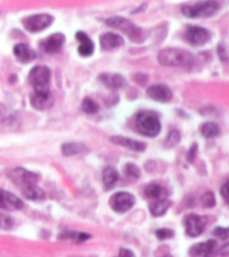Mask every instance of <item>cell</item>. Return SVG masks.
<instances>
[{
    "label": "cell",
    "instance_id": "cell-1",
    "mask_svg": "<svg viewBox=\"0 0 229 257\" xmlns=\"http://www.w3.org/2000/svg\"><path fill=\"white\" fill-rule=\"evenodd\" d=\"M158 62L162 66L189 69L194 65V56L189 52L178 48H166L158 54Z\"/></svg>",
    "mask_w": 229,
    "mask_h": 257
},
{
    "label": "cell",
    "instance_id": "cell-2",
    "mask_svg": "<svg viewBox=\"0 0 229 257\" xmlns=\"http://www.w3.org/2000/svg\"><path fill=\"white\" fill-rule=\"evenodd\" d=\"M136 127L141 134L151 138H155L156 135L159 134L161 130V124L158 116L155 113L148 111L140 112L137 115Z\"/></svg>",
    "mask_w": 229,
    "mask_h": 257
},
{
    "label": "cell",
    "instance_id": "cell-3",
    "mask_svg": "<svg viewBox=\"0 0 229 257\" xmlns=\"http://www.w3.org/2000/svg\"><path fill=\"white\" fill-rule=\"evenodd\" d=\"M31 84L35 92H48L50 91L51 70L46 66H35L31 71L28 76Z\"/></svg>",
    "mask_w": 229,
    "mask_h": 257
},
{
    "label": "cell",
    "instance_id": "cell-4",
    "mask_svg": "<svg viewBox=\"0 0 229 257\" xmlns=\"http://www.w3.org/2000/svg\"><path fill=\"white\" fill-rule=\"evenodd\" d=\"M219 9V3L216 1L198 2L194 6H183L182 14L187 17H210Z\"/></svg>",
    "mask_w": 229,
    "mask_h": 257
},
{
    "label": "cell",
    "instance_id": "cell-5",
    "mask_svg": "<svg viewBox=\"0 0 229 257\" xmlns=\"http://www.w3.org/2000/svg\"><path fill=\"white\" fill-rule=\"evenodd\" d=\"M105 22H106V25L111 26V27L121 30V32L126 34L130 39L138 41L139 37L141 36V29L139 28L138 26L134 25L132 21L126 19V18L112 17V18H108V19Z\"/></svg>",
    "mask_w": 229,
    "mask_h": 257
},
{
    "label": "cell",
    "instance_id": "cell-6",
    "mask_svg": "<svg viewBox=\"0 0 229 257\" xmlns=\"http://www.w3.org/2000/svg\"><path fill=\"white\" fill-rule=\"evenodd\" d=\"M9 178L15 184H17L21 190L33 186V184H37V181H38V176L36 173L28 171V170H25L22 168H17L11 170L9 172Z\"/></svg>",
    "mask_w": 229,
    "mask_h": 257
},
{
    "label": "cell",
    "instance_id": "cell-7",
    "mask_svg": "<svg viewBox=\"0 0 229 257\" xmlns=\"http://www.w3.org/2000/svg\"><path fill=\"white\" fill-rule=\"evenodd\" d=\"M53 18L51 15L48 14H37L34 15V16L27 17L26 19L22 21L25 28L31 33H38L42 32V30L46 29L48 26L52 25Z\"/></svg>",
    "mask_w": 229,
    "mask_h": 257
},
{
    "label": "cell",
    "instance_id": "cell-8",
    "mask_svg": "<svg viewBox=\"0 0 229 257\" xmlns=\"http://www.w3.org/2000/svg\"><path fill=\"white\" fill-rule=\"evenodd\" d=\"M134 202H136V199L133 196L124 191L116 192L114 196H112L110 202L112 209L120 214H124L129 211L134 206Z\"/></svg>",
    "mask_w": 229,
    "mask_h": 257
},
{
    "label": "cell",
    "instance_id": "cell-9",
    "mask_svg": "<svg viewBox=\"0 0 229 257\" xmlns=\"http://www.w3.org/2000/svg\"><path fill=\"white\" fill-rule=\"evenodd\" d=\"M207 224V218L199 216L196 214L188 215L185 220L186 233L190 237H198L204 232L205 226Z\"/></svg>",
    "mask_w": 229,
    "mask_h": 257
},
{
    "label": "cell",
    "instance_id": "cell-10",
    "mask_svg": "<svg viewBox=\"0 0 229 257\" xmlns=\"http://www.w3.org/2000/svg\"><path fill=\"white\" fill-rule=\"evenodd\" d=\"M209 36L208 30L199 27V26H189L185 33L187 41L194 46H201L206 44L209 39Z\"/></svg>",
    "mask_w": 229,
    "mask_h": 257
},
{
    "label": "cell",
    "instance_id": "cell-11",
    "mask_svg": "<svg viewBox=\"0 0 229 257\" xmlns=\"http://www.w3.org/2000/svg\"><path fill=\"white\" fill-rule=\"evenodd\" d=\"M218 253V246H217L216 240H207L205 243L196 244L190 248L189 254L193 256H201V257H213Z\"/></svg>",
    "mask_w": 229,
    "mask_h": 257
},
{
    "label": "cell",
    "instance_id": "cell-12",
    "mask_svg": "<svg viewBox=\"0 0 229 257\" xmlns=\"http://www.w3.org/2000/svg\"><path fill=\"white\" fill-rule=\"evenodd\" d=\"M22 207H24V203L19 198L11 192L0 189V209L14 211L19 210Z\"/></svg>",
    "mask_w": 229,
    "mask_h": 257
},
{
    "label": "cell",
    "instance_id": "cell-13",
    "mask_svg": "<svg viewBox=\"0 0 229 257\" xmlns=\"http://www.w3.org/2000/svg\"><path fill=\"white\" fill-rule=\"evenodd\" d=\"M31 104L34 109L38 111L50 109L54 104V97H53L51 91L48 92H35L31 99Z\"/></svg>",
    "mask_w": 229,
    "mask_h": 257
},
{
    "label": "cell",
    "instance_id": "cell-14",
    "mask_svg": "<svg viewBox=\"0 0 229 257\" xmlns=\"http://www.w3.org/2000/svg\"><path fill=\"white\" fill-rule=\"evenodd\" d=\"M124 44V40L118 34L105 33L100 37V45L103 51H114L121 47Z\"/></svg>",
    "mask_w": 229,
    "mask_h": 257
},
{
    "label": "cell",
    "instance_id": "cell-15",
    "mask_svg": "<svg viewBox=\"0 0 229 257\" xmlns=\"http://www.w3.org/2000/svg\"><path fill=\"white\" fill-rule=\"evenodd\" d=\"M146 94H148V96L151 97L152 100L162 102V103H164V102H169L172 97V92L170 91V89L162 84H156L150 86L148 91H146Z\"/></svg>",
    "mask_w": 229,
    "mask_h": 257
},
{
    "label": "cell",
    "instance_id": "cell-16",
    "mask_svg": "<svg viewBox=\"0 0 229 257\" xmlns=\"http://www.w3.org/2000/svg\"><path fill=\"white\" fill-rule=\"evenodd\" d=\"M65 43V36L63 34H53L42 43V48L46 53H57L62 50Z\"/></svg>",
    "mask_w": 229,
    "mask_h": 257
},
{
    "label": "cell",
    "instance_id": "cell-17",
    "mask_svg": "<svg viewBox=\"0 0 229 257\" xmlns=\"http://www.w3.org/2000/svg\"><path fill=\"white\" fill-rule=\"evenodd\" d=\"M14 55L20 63H29L36 58V54L28 45L17 44L14 47Z\"/></svg>",
    "mask_w": 229,
    "mask_h": 257
},
{
    "label": "cell",
    "instance_id": "cell-18",
    "mask_svg": "<svg viewBox=\"0 0 229 257\" xmlns=\"http://www.w3.org/2000/svg\"><path fill=\"white\" fill-rule=\"evenodd\" d=\"M100 81L102 82L106 88L111 89V90L122 89L123 86H125L126 84L125 78L121 76L120 74L104 73L102 75H100Z\"/></svg>",
    "mask_w": 229,
    "mask_h": 257
},
{
    "label": "cell",
    "instance_id": "cell-19",
    "mask_svg": "<svg viewBox=\"0 0 229 257\" xmlns=\"http://www.w3.org/2000/svg\"><path fill=\"white\" fill-rule=\"evenodd\" d=\"M76 39L80 41V46H78V53L83 57H88L94 52V44L93 41L88 38V36L83 32L76 33Z\"/></svg>",
    "mask_w": 229,
    "mask_h": 257
},
{
    "label": "cell",
    "instance_id": "cell-20",
    "mask_svg": "<svg viewBox=\"0 0 229 257\" xmlns=\"http://www.w3.org/2000/svg\"><path fill=\"white\" fill-rule=\"evenodd\" d=\"M111 141L113 142V143H115V145L124 147V148L129 149V150H132V151H138V152H142V151L145 150L144 143L136 141V140H132V139L120 137V135H115V137H112Z\"/></svg>",
    "mask_w": 229,
    "mask_h": 257
},
{
    "label": "cell",
    "instance_id": "cell-21",
    "mask_svg": "<svg viewBox=\"0 0 229 257\" xmlns=\"http://www.w3.org/2000/svg\"><path fill=\"white\" fill-rule=\"evenodd\" d=\"M146 197L155 200H166L168 198V191L166 188L157 184H151L145 188Z\"/></svg>",
    "mask_w": 229,
    "mask_h": 257
},
{
    "label": "cell",
    "instance_id": "cell-22",
    "mask_svg": "<svg viewBox=\"0 0 229 257\" xmlns=\"http://www.w3.org/2000/svg\"><path fill=\"white\" fill-rule=\"evenodd\" d=\"M119 180V173L113 167H106L103 171V184L106 190L113 188Z\"/></svg>",
    "mask_w": 229,
    "mask_h": 257
},
{
    "label": "cell",
    "instance_id": "cell-23",
    "mask_svg": "<svg viewBox=\"0 0 229 257\" xmlns=\"http://www.w3.org/2000/svg\"><path fill=\"white\" fill-rule=\"evenodd\" d=\"M88 151V148L83 143H64L62 146V152L64 156H76V154H82Z\"/></svg>",
    "mask_w": 229,
    "mask_h": 257
},
{
    "label": "cell",
    "instance_id": "cell-24",
    "mask_svg": "<svg viewBox=\"0 0 229 257\" xmlns=\"http://www.w3.org/2000/svg\"><path fill=\"white\" fill-rule=\"evenodd\" d=\"M171 202L168 199L166 200H156L150 205V213L152 216L160 217L167 213V210L170 207Z\"/></svg>",
    "mask_w": 229,
    "mask_h": 257
},
{
    "label": "cell",
    "instance_id": "cell-25",
    "mask_svg": "<svg viewBox=\"0 0 229 257\" xmlns=\"http://www.w3.org/2000/svg\"><path fill=\"white\" fill-rule=\"evenodd\" d=\"M200 132L206 139H213L218 137L220 133V128L218 127V124L213 122H206L201 126Z\"/></svg>",
    "mask_w": 229,
    "mask_h": 257
},
{
    "label": "cell",
    "instance_id": "cell-26",
    "mask_svg": "<svg viewBox=\"0 0 229 257\" xmlns=\"http://www.w3.org/2000/svg\"><path fill=\"white\" fill-rule=\"evenodd\" d=\"M21 194L25 198L29 200H40L45 197L43 189H40L37 184H33V186L24 189V190H21Z\"/></svg>",
    "mask_w": 229,
    "mask_h": 257
},
{
    "label": "cell",
    "instance_id": "cell-27",
    "mask_svg": "<svg viewBox=\"0 0 229 257\" xmlns=\"http://www.w3.org/2000/svg\"><path fill=\"white\" fill-rule=\"evenodd\" d=\"M82 110H83L85 113H88V114H94V113L99 111V105L93 100L86 97V99L83 100V103H82Z\"/></svg>",
    "mask_w": 229,
    "mask_h": 257
},
{
    "label": "cell",
    "instance_id": "cell-28",
    "mask_svg": "<svg viewBox=\"0 0 229 257\" xmlns=\"http://www.w3.org/2000/svg\"><path fill=\"white\" fill-rule=\"evenodd\" d=\"M124 172H125V176L130 179H138L141 175L140 169H139L137 165L133 164H127L124 167Z\"/></svg>",
    "mask_w": 229,
    "mask_h": 257
},
{
    "label": "cell",
    "instance_id": "cell-29",
    "mask_svg": "<svg viewBox=\"0 0 229 257\" xmlns=\"http://www.w3.org/2000/svg\"><path fill=\"white\" fill-rule=\"evenodd\" d=\"M201 205L206 207V208H212L216 205V199H215V195L212 192H206L201 196Z\"/></svg>",
    "mask_w": 229,
    "mask_h": 257
},
{
    "label": "cell",
    "instance_id": "cell-30",
    "mask_svg": "<svg viewBox=\"0 0 229 257\" xmlns=\"http://www.w3.org/2000/svg\"><path fill=\"white\" fill-rule=\"evenodd\" d=\"M180 141V134L178 131H171L170 133H169L168 138L166 139V141H164V145L168 148H171V147H175L177 143H179Z\"/></svg>",
    "mask_w": 229,
    "mask_h": 257
},
{
    "label": "cell",
    "instance_id": "cell-31",
    "mask_svg": "<svg viewBox=\"0 0 229 257\" xmlns=\"http://www.w3.org/2000/svg\"><path fill=\"white\" fill-rule=\"evenodd\" d=\"M14 225L13 218L7 216V215L0 214V229H10Z\"/></svg>",
    "mask_w": 229,
    "mask_h": 257
},
{
    "label": "cell",
    "instance_id": "cell-32",
    "mask_svg": "<svg viewBox=\"0 0 229 257\" xmlns=\"http://www.w3.org/2000/svg\"><path fill=\"white\" fill-rule=\"evenodd\" d=\"M67 237L70 238V239H73L74 241H76V243H81V241H84L86 239H88L89 235L88 234H85V233H69Z\"/></svg>",
    "mask_w": 229,
    "mask_h": 257
},
{
    "label": "cell",
    "instance_id": "cell-33",
    "mask_svg": "<svg viewBox=\"0 0 229 257\" xmlns=\"http://www.w3.org/2000/svg\"><path fill=\"white\" fill-rule=\"evenodd\" d=\"M213 235L217 236L221 240L227 239L229 237V228H225V227H216L213 229Z\"/></svg>",
    "mask_w": 229,
    "mask_h": 257
},
{
    "label": "cell",
    "instance_id": "cell-34",
    "mask_svg": "<svg viewBox=\"0 0 229 257\" xmlns=\"http://www.w3.org/2000/svg\"><path fill=\"white\" fill-rule=\"evenodd\" d=\"M156 235L157 237L159 238V239H168V238H171L174 236V232H172L171 229H167V228H162V229H159L156 232Z\"/></svg>",
    "mask_w": 229,
    "mask_h": 257
},
{
    "label": "cell",
    "instance_id": "cell-35",
    "mask_svg": "<svg viewBox=\"0 0 229 257\" xmlns=\"http://www.w3.org/2000/svg\"><path fill=\"white\" fill-rule=\"evenodd\" d=\"M220 194L221 197L224 198L225 202H226L229 205V179L223 184V187L220 189Z\"/></svg>",
    "mask_w": 229,
    "mask_h": 257
},
{
    "label": "cell",
    "instance_id": "cell-36",
    "mask_svg": "<svg viewBox=\"0 0 229 257\" xmlns=\"http://www.w3.org/2000/svg\"><path fill=\"white\" fill-rule=\"evenodd\" d=\"M118 257H136L133 254L132 251L126 248H121L119 252V256Z\"/></svg>",
    "mask_w": 229,
    "mask_h": 257
},
{
    "label": "cell",
    "instance_id": "cell-37",
    "mask_svg": "<svg viewBox=\"0 0 229 257\" xmlns=\"http://www.w3.org/2000/svg\"><path fill=\"white\" fill-rule=\"evenodd\" d=\"M218 252L221 256H227L228 257L229 256V243H226L225 245H223Z\"/></svg>",
    "mask_w": 229,
    "mask_h": 257
},
{
    "label": "cell",
    "instance_id": "cell-38",
    "mask_svg": "<svg viewBox=\"0 0 229 257\" xmlns=\"http://www.w3.org/2000/svg\"><path fill=\"white\" fill-rule=\"evenodd\" d=\"M164 257H171V256H168V255H167V256H164Z\"/></svg>",
    "mask_w": 229,
    "mask_h": 257
}]
</instances>
